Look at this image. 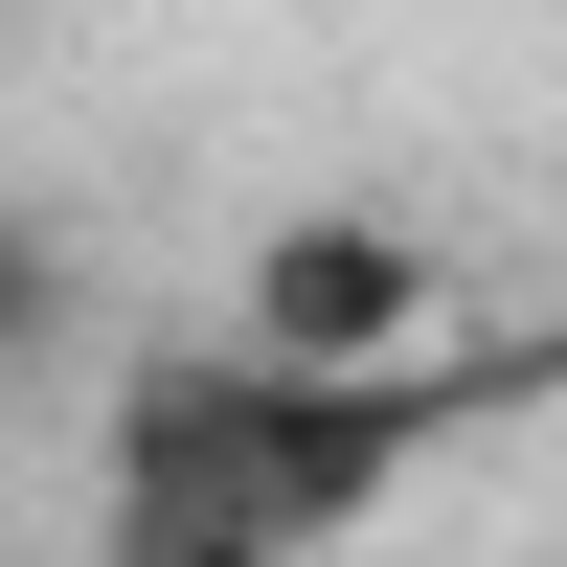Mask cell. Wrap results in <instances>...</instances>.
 <instances>
[{
    "mask_svg": "<svg viewBox=\"0 0 567 567\" xmlns=\"http://www.w3.org/2000/svg\"><path fill=\"white\" fill-rule=\"evenodd\" d=\"M545 363L477 341H386V363H318V341H182L114 386V454H91V567H318L341 523H386L454 432Z\"/></svg>",
    "mask_w": 567,
    "mask_h": 567,
    "instance_id": "obj_1",
    "label": "cell"
},
{
    "mask_svg": "<svg viewBox=\"0 0 567 567\" xmlns=\"http://www.w3.org/2000/svg\"><path fill=\"white\" fill-rule=\"evenodd\" d=\"M250 341H318V363L432 341V250H409L386 205H296V227L250 250Z\"/></svg>",
    "mask_w": 567,
    "mask_h": 567,
    "instance_id": "obj_2",
    "label": "cell"
},
{
    "mask_svg": "<svg viewBox=\"0 0 567 567\" xmlns=\"http://www.w3.org/2000/svg\"><path fill=\"white\" fill-rule=\"evenodd\" d=\"M45 318H69V272H45V250H23V227H0V363H23V341H45Z\"/></svg>",
    "mask_w": 567,
    "mask_h": 567,
    "instance_id": "obj_3",
    "label": "cell"
}]
</instances>
